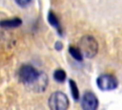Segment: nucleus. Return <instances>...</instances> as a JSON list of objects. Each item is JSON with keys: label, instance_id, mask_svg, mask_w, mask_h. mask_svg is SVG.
Masks as SVG:
<instances>
[{"label": "nucleus", "instance_id": "nucleus-1", "mask_svg": "<svg viewBox=\"0 0 122 110\" xmlns=\"http://www.w3.org/2000/svg\"><path fill=\"white\" fill-rule=\"evenodd\" d=\"M41 74L42 73L38 72L33 66L29 65V64H25L21 66L18 71V77H19L20 81L24 83L25 85L29 86L30 88L33 86V84L40 77Z\"/></svg>", "mask_w": 122, "mask_h": 110}, {"label": "nucleus", "instance_id": "nucleus-5", "mask_svg": "<svg viewBox=\"0 0 122 110\" xmlns=\"http://www.w3.org/2000/svg\"><path fill=\"white\" fill-rule=\"evenodd\" d=\"M81 106L84 110H94L98 106V99L94 94L87 92L82 97Z\"/></svg>", "mask_w": 122, "mask_h": 110}, {"label": "nucleus", "instance_id": "nucleus-9", "mask_svg": "<svg viewBox=\"0 0 122 110\" xmlns=\"http://www.w3.org/2000/svg\"><path fill=\"white\" fill-rule=\"evenodd\" d=\"M53 77L58 82H64L65 81V78H66V73L62 69H57L53 73Z\"/></svg>", "mask_w": 122, "mask_h": 110}, {"label": "nucleus", "instance_id": "nucleus-3", "mask_svg": "<svg viewBox=\"0 0 122 110\" xmlns=\"http://www.w3.org/2000/svg\"><path fill=\"white\" fill-rule=\"evenodd\" d=\"M49 107L52 110H65L69 107V99L62 92H54L49 99Z\"/></svg>", "mask_w": 122, "mask_h": 110}, {"label": "nucleus", "instance_id": "nucleus-11", "mask_svg": "<svg viewBox=\"0 0 122 110\" xmlns=\"http://www.w3.org/2000/svg\"><path fill=\"white\" fill-rule=\"evenodd\" d=\"M15 2H16L19 6H21V7H25V6H27V5L30 2V0H15Z\"/></svg>", "mask_w": 122, "mask_h": 110}, {"label": "nucleus", "instance_id": "nucleus-4", "mask_svg": "<svg viewBox=\"0 0 122 110\" xmlns=\"http://www.w3.org/2000/svg\"><path fill=\"white\" fill-rule=\"evenodd\" d=\"M96 83H97V86L99 87V89L103 90V91L113 90L118 85V81H117L116 77L114 76L109 75V74H104V75H101L100 77H98Z\"/></svg>", "mask_w": 122, "mask_h": 110}, {"label": "nucleus", "instance_id": "nucleus-2", "mask_svg": "<svg viewBox=\"0 0 122 110\" xmlns=\"http://www.w3.org/2000/svg\"><path fill=\"white\" fill-rule=\"evenodd\" d=\"M79 49L83 56L92 58L95 56L98 52V44L94 37L92 35H84L79 41Z\"/></svg>", "mask_w": 122, "mask_h": 110}, {"label": "nucleus", "instance_id": "nucleus-7", "mask_svg": "<svg viewBox=\"0 0 122 110\" xmlns=\"http://www.w3.org/2000/svg\"><path fill=\"white\" fill-rule=\"evenodd\" d=\"M48 21L49 23L57 30V32L59 33L60 35H62V29H61V25L59 23V20L57 18V16L52 12V11H50L49 14H48Z\"/></svg>", "mask_w": 122, "mask_h": 110}, {"label": "nucleus", "instance_id": "nucleus-10", "mask_svg": "<svg viewBox=\"0 0 122 110\" xmlns=\"http://www.w3.org/2000/svg\"><path fill=\"white\" fill-rule=\"evenodd\" d=\"M70 86H71V92L73 99L75 100H77L79 99V91H78V87H77L75 81H73L72 79H70Z\"/></svg>", "mask_w": 122, "mask_h": 110}, {"label": "nucleus", "instance_id": "nucleus-6", "mask_svg": "<svg viewBox=\"0 0 122 110\" xmlns=\"http://www.w3.org/2000/svg\"><path fill=\"white\" fill-rule=\"evenodd\" d=\"M22 24V21L18 17H14L12 19H7L2 20L0 22V26L3 28H16Z\"/></svg>", "mask_w": 122, "mask_h": 110}, {"label": "nucleus", "instance_id": "nucleus-12", "mask_svg": "<svg viewBox=\"0 0 122 110\" xmlns=\"http://www.w3.org/2000/svg\"><path fill=\"white\" fill-rule=\"evenodd\" d=\"M55 47L57 48V50H61V49H62V44H61L59 41H57V43L55 44Z\"/></svg>", "mask_w": 122, "mask_h": 110}, {"label": "nucleus", "instance_id": "nucleus-8", "mask_svg": "<svg viewBox=\"0 0 122 110\" xmlns=\"http://www.w3.org/2000/svg\"><path fill=\"white\" fill-rule=\"evenodd\" d=\"M69 53H70V55H71L73 58H75L76 60H79V61H80V60L83 59V55H82L80 49L77 48V47L71 46V47L69 48Z\"/></svg>", "mask_w": 122, "mask_h": 110}]
</instances>
